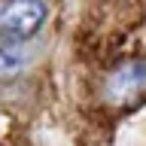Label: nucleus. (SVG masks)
<instances>
[{"instance_id":"nucleus-2","label":"nucleus","mask_w":146,"mask_h":146,"mask_svg":"<svg viewBox=\"0 0 146 146\" xmlns=\"http://www.w3.org/2000/svg\"><path fill=\"white\" fill-rule=\"evenodd\" d=\"M140 91H146V58H137V61H125L122 67L110 73L107 79V98L110 100H131L137 98Z\"/></svg>"},{"instance_id":"nucleus-1","label":"nucleus","mask_w":146,"mask_h":146,"mask_svg":"<svg viewBox=\"0 0 146 146\" xmlns=\"http://www.w3.org/2000/svg\"><path fill=\"white\" fill-rule=\"evenodd\" d=\"M43 18H46L43 0H6L0 6V36L27 40L40 31Z\"/></svg>"},{"instance_id":"nucleus-3","label":"nucleus","mask_w":146,"mask_h":146,"mask_svg":"<svg viewBox=\"0 0 146 146\" xmlns=\"http://www.w3.org/2000/svg\"><path fill=\"white\" fill-rule=\"evenodd\" d=\"M31 52L18 43H0V79H12L27 67Z\"/></svg>"}]
</instances>
